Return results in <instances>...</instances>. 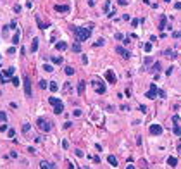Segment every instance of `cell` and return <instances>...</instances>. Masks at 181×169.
Listing matches in <instances>:
<instances>
[{
	"instance_id": "cell-29",
	"label": "cell",
	"mask_w": 181,
	"mask_h": 169,
	"mask_svg": "<svg viewBox=\"0 0 181 169\" xmlns=\"http://www.w3.org/2000/svg\"><path fill=\"white\" fill-rule=\"evenodd\" d=\"M48 88H50L52 91H57V85H55V81H52V83L48 85Z\"/></svg>"
},
{
	"instance_id": "cell-38",
	"label": "cell",
	"mask_w": 181,
	"mask_h": 169,
	"mask_svg": "<svg viewBox=\"0 0 181 169\" xmlns=\"http://www.w3.org/2000/svg\"><path fill=\"white\" fill-rule=\"evenodd\" d=\"M7 26H9V28H10V29H14V28H16V26H17V23H16V21H12V23H10V24H7Z\"/></svg>"
},
{
	"instance_id": "cell-32",
	"label": "cell",
	"mask_w": 181,
	"mask_h": 169,
	"mask_svg": "<svg viewBox=\"0 0 181 169\" xmlns=\"http://www.w3.org/2000/svg\"><path fill=\"white\" fill-rule=\"evenodd\" d=\"M48 81H45V80H42V81H40V88H47L48 85H47Z\"/></svg>"
},
{
	"instance_id": "cell-16",
	"label": "cell",
	"mask_w": 181,
	"mask_h": 169,
	"mask_svg": "<svg viewBox=\"0 0 181 169\" xmlns=\"http://www.w3.org/2000/svg\"><path fill=\"white\" fill-rule=\"evenodd\" d=\"M167 164L172 166V167H176V166H178V159H176V157H169V159H167Z\"/></svg>"
},
{
	"instance_id": "cell-17",
	"label": "cell",
	"mask_w": 181,
	"mask_h": 169,
	"mask_svg": "<svg viewBox=\"0 0 181 169\" xmlns=\"http://www.w3.org/2000/svg\"><path fill=\"white\" fill-rule=\"evenodd\" d=\"M40 167H42V169H52V164H48L47 160H42V162H40Z\"/></svg>"
},
{
	"instance_id": "cell-27",
	"label": "cell",
	"mask_w": 181,
	"mask_h": 169,
	"mask_svg": "<svg viewBox=\"0 0 181 169\" xmlns=\"http://www.w3.org/2000/svg\"><path fill=\"white\" fill-rule=\"evenodd\" d=\"M74 154H76L78 157H83V155H85V152H83V150H79V148H76V150H74Z\"/></svg>"
},
{
	"instance_id": "cell-30",
	"label": "cell",
	"mask_w": 181,
	"mask_h": 169,
	"mask_svg": "<svg viewBox=\"0 0 181 169\" xmlns=\"http://www.w3.org/2000/svg\"><path fill=\"white\" fill-rule=\"evenodd\" d=\"M54 64H62V57H54Z\"/></svg>"
},
{
	"instance_id": "cell-25",
	"label": "cell",
	"mask_w": 181,
	"mask_h": 169,
	"mask_svg": "<svg viewBox=\"0 0 181 169\" xmlns=\"http://www.w3.org/2000/svg\"><path fill=\"white\" fill-rule=\"evenodd\" d=\"M79 50H81V45H79V43H74V45H72V52H79Z\"/></svg>"
},
{
	"instance_id": "cell-2",
	"label": "cell",
	"mask_w": 181,
	"mask_h": 169,
	"mask_svg": "<svg viewBox=\"0 0 181 169\" xmlns=\"http://www.w3.org/2000/svg\"><path fill=\"white\" fill-rule=\"evenodd\" d=\"M48 102H50V105H54V112H55V114H62V110H64V104H62V100L57 98V97H50Z\"/></svg>"
},
{
	"instance_id": "cell-28",
	"label": "cell",
	"mask_w": 181,
	"mask_h": 169,
	"mask_svg": "<svg viewBox=\"0 0 181 169\" xmlns=\"http://www.w3.org/2000/svg\"><path fill=\"white\" fill-rule=\"evenodd\" d=\"M43 71H47V72H52V71H54V67H52V66H48V64H45V66H43Z\"/></svg>"
},
{
	"instance_id": "cell-26",
	"label": "cell",
	"mask_w": 181,
	"mask_h": 169,
	"mask_svg": "<svg viewBox=\"0 0 181 169\" xmlns=\"http://www.w3.org/2000/svg\"><path fill=\"white\" fill-rule=\"evenodd\" d=\"M29 128H31V126H29L28 123H24V124H23V133H28V131H29Z\"/></svg>"
},
{
	"instance_id": "cell-7",
	"label": "cell",
	"mask_w": 181,
	"mask_h": 169,
	"mask_svg": "<svg viewBox=\"0 0 181 169\" xmlns=\"http://www.w3.org/2000/svg\"><path fill=\"white\" fill-rule=\"evenodd\" d=\"M105 80H107L110 85H114V83H116V74H114V71H112V69H107V71H105Z\"/></svg>"
},
{
	"instance_id": "cell-31",
	"label": "cell",
	"mask_w": 181,
	"mask_h": 169,
	"mask_svg": "<svg viewBox=\"0 0 181 169\" xmlns=\"http://www.w3.org/2000/svg\"><path fill=\"white\" fill-rule=\"evenodd\" d=\"M104 43H105V40H104V38H100L98 42H95V45H97V47H102Z\"/></svg>"
},
{
	"instance_id": "cell-39",
	"label": "cell",
	"mask_w": 181,
	"mask_h": 169,
	"mask_svg": "<svg viewBox=\"0 0 181 169\" xmlns=\"http://www.w3.org/2000/svg\"><path fill=\"white\" fill-rule=\"evenodd\" d=\"M150 50H152V43H147L145 45V52H150Z\"/></svg>"
},
{
	"instance_id": "cell-49",
	"label": "cell",
	"mask_w": 181,
	"mask_h": 169,
	"mask_svg": "<svg viewBox=\"0 0 181 169\" xmlns=\"http://www.w3.org/2000/svg\"><path fill=\"white\" fill-rule=\"evenodd\" d=\"M164 2H171V0H164Z\"/></svg>"
},
{
	"instance_id": "cell-14",
	"label": "cell",
	"mask_w": 181,
	"mask_h": 169,
	"mask_svg": "<svg viewBox=\"0 0 181 169\" xmlns=\"http://www.w3.org/2000/svg\"><path fill=\"white\" fill-rule=\"evenodd\" d=\"M38 45H40V40H38V38H35V40H33V43H31V52H36V50H38Z\"/></svg>"
},
{
	"instance_id": "cell-24",
	"label": "cell",
	"mask_w": 181,
	"mask_h": 169,
	"mask_svg": "<svg viewBox=\"0 0 181 169\" xmlns=\"http://www.w3.org/2000/svg\"><path fill=\"white\" fill-rule=\"evenodd\" d=\"M159 69H160V62H155V64H154V67H152L150 71H152V72H155V71H159Z\"/></svg>"
},
{
	"instance_id": "cell-5",
	"label": "cell",
	"mask_w": 181,
	"mask_h": 169,
	"mask_svg": "<svg viewBox=\"0 0 181 169\" xmlns=\"http://www.w3.org/2000/svg\"><path fill=\"white\" fill-rule=\"evenodd\" d=\"M157 95H159V88L155 86V83H152L150 88H148V91H147V98H155Z\"/></svg>"
},
{
	"instance_id": "cell-36",
	"label": "cell",
	"mask_w": 181,
	"mask_h": 169,
	"mask_svg": "<svg viewBox=\"0 0 181 169\" xmlns=\"http://www.w3.org/2000/svg\"><path fill=\"white\" fill-rule=\"evenodd\" d=\"M116 38H117V40H123L124 35H123V33H116Z\"/></svg>"
},
{
	"instance_id": "cell-15",
	"label": "cell",
	"mask_w": 181,
	"mask_h": 169,
	"mask_svg": "<svg viewBox=\"0 0 181 169\" xmlns=\"http://www.w3.org/2000/svg\"><path fill=\"white\" fill-rule=\"evenodd\" d=\"M172 131H174V135L181 136V126H179L178 123H174V128H172Z\"/></svg>"
},
{
	"instance_id": "cell-37",
	"label": "cell",
	"mask_w": 181,
	"mask_h": 169,
	"mask_svg": "<svg viewBox=\"0 0 181 169\" xmlns=\"http://www.w3.org/2000/svg\"><path fill=\"white\" fill-rule=\"evenodd\" d=\"M74 116H76V117L81 116V109H76V110H74Z\"/></svg>"
},
{
	"instance_id": "cell-11",
	"label": "cell",
	"mask_w": 181,
	"mask_h": 169,
	"mask_svg": "<svg viewBox=\"0 0 181 169\" xmlns=\"http://www.w3.org/2000/svg\"><path fill=\"white\" fill-rule=\"evenodd\" d=\"M14 71H16V67H9V69H5V71H4V78L7 80V78L14 76Z\"/></svg>"
},
{
	"instance_id": "cell-47",
	"label": "cell",
	"mask_w": 181,
	"mask_h": 169,
	"mask_svg": "<svg viewBox=\"0 0 181 169\" xmlns=\"http://www.w3.org/2000/svg\"><path fill=\"white\" fill-rule=\"evenodd\" d=\"M126 169H135V167H133V164H129V166H128Z\"/></svg>"
},
{
	"instance_id": "cell-20",
	"label": "cell",
	"mask_w": 181,
	"mask_h": 169,
	"mask_svg": "<svg viewBox=\"0 0 181 169\" xmlns=\"http://www.w3.org/2000/svg\"><path fill=\"white\" fill-rule=\"evenodd\" d=\"M12 43H14V45H17V43H19V31H16V33H14V36H12Z\"/></svg>"
},
{
	"instance_id": "cell-34",
	"label": "cell",
	"mask_w": 181,
	"mask_h": 169,
	"mask_svg": "<svg viewBox=\"0 0 181 169\" xmlns=\"http://www.w3.org/2000/svg\"><path fill=\"white\" fill-rule=\"evenodd\" d=\"M7 135H9V138H12V136H14V135H16V131H14V129H12V128H10V129H9V131H7Z\"/></svg>"
},
{
	"instance_id": "cell-4",
	"label": "cell",
	"mask_w": 181,
	"mask_h": 169,
	"mask_svg": "<svg viewBox=\"0 0 181 169\" xmlns=\"http://www.w3.org/2000/svg\"><path fill=\"white\" fill-rule=\"evenodd\" d=\"M148 131H150V135H154V136H157V135H162V124H150V128H148Z\"/></svg>"
},
{
	"instance_id": "cell-8",
	"label": "cell",
	"mask_w": 181,
	"mask_h": 169,
	"mask_svg": "<svg viewBox=\"0 0 181 169\" xmlns=\"http://www.w3.org/2000/svg\"><path fill=\"white\" fill-rule=\"evenodd\" d=\"M116 52H117L119 55H123L124 59H129V57H131V53H129V50H126L124 47H117V48H116Z\"/></svg>"
},
{
	"instance_id": "cell-41",
	"label": "cell",
	"mask_w": 181,
	"mask_h": 169,
	"mask_svg": "<svg viewBox=\"0 0 181 169\" xmlns=\"http://www.w3.org/2000/svg\"><path fill=\"white\" fill-rule=\"evenodd\" d=\"M159 97L164 98V97H166V91H164V90H159Z\"/></svg>"
},
{
	"instance_id": "cell-6",
	"label": "cell",
	"mask_w": 181,
	"mask_h": 169,
	"mask_svg": "<svg viewBox=\"0 0 181 169\" xmlns=\"http://www.w3.org/2000/svg\"><path fill=\"white\" fill-rule=\"evenodd\" d=\"M93 86H95L97 93H100V95H102V93H105V90H107V88H105V85H104V83H100L98 80H95V81H93Z\"/></svg>"
},
{
	"instance_id": "cell-42",
	"label": "cell",
	"mask_w": 181,
	"mask_h": 169,
	"mask_svg": "<svg viewBox=\"0 0 181 169\" xmlns=\"http://www.w3.org/2000/svg\"><path fill=\"white\" fill-rule=\"evenodd\" d=\"M71 124H72L71 121H66V123H64V129H66V128H71Z\"/></svg>"
},
{
	"instance_id": "cell-35",
	"label": "cell",
	"mask_w": 181,
	"mask_h": 169,
	"mask_svg": "<svg viewBox=\"0 0 181 169\" xmlns=\"http://www.w3.org/2000/svg\"><path fill=\"white\" fill-rule=\"evenodd\" d=\"M7 119V114L5 112H0V121H5Z\"/></svg>"
},
{
	"instance_id": "cell-19",
	"label": "cell",
	"mask_w": 181,
	"mask_h": 169,
	"mask_svg": "<svg viewBox=\"0 0 181 169\" xmlns=\"http://www.w3.org/2000/svg\"><path fill=\"white\" fill-rule=\"evenodd\" d=\"M36 23H38V28H42V29H47V28H48V26H47L42 19H40V17H36Z\"/></svg>"
},
{
	"instance_id": "cell-46",
	"label": "cell",
	"mask_w": 181,
	"mask_h": 169,
	"mask_svg": "<svg viewBox=\"0 0 181 169\" xmlns=\"http://www.w3.org/2000/svg\"><path fill=\"white\" fill-rule=\"evenodd\" d=\"M128 4V0H119V5H126Z\"/></svg>"
},
{
	"instance_id": "cell-45",
	"label": "cell",
	"mask_w": 181,
	"mask_h": 169,
	"mask_svg": "<svg viewBox=\"0 0 181 169\" xmlns=\"http://www.w3.org/2000/svg\"><path fill=\"white\" fill-rule=\"evenodd\" d=\"M67 147H69V143H67V142H66V140H64V142H62V148H64V150H66V148H67Z\"/></svg>"
},
{
	"instance_id": "cell-12",
	"label": "cell",
	"mask_w": 181,
	"mask_h": 169,
	"mask_svg": "<svg viewBox=\"0 0 181 169\" xmlns=\"http://www.w3.org/2000/svg\"><path fill=\"white\" fill-rule=\"evenodd\" d=\"M55 48H57V50H66V48H67V43H66V42H57V43H55Z\"/></svg>"
},
{
	"instance_id": "cell-44",
	"label": "cell",
	"mask_w": 181,
	"mask_h": 169,
	"mask_svg": "<svg viewBox=\"0 0 181 169\" xmlns=\"http://www.w3.org/2000/svg\"><path fill=\"white\" fill-rule=\"evenodd\" d=\"M131 24H133V28L138 26V19H131Z\"/></svg>"
},
{
	"instance_id": "cell-18",
	"label": "cell",
	"mask_w": 181,
	"mask_h": 169,
	"mask_svg": "<svg viewBox=\"0 0 181 169\" xmlns=\"http://www.w3.org/2000/svg\"><path fill=\"white\" fill-rule=\"evenodd\" d=\"M83 91H85V81H79V83H78V93L81 95Z\"/></svg>"
},
{
	"instance_id": "cell-1",
	"label": "cell",
	"mask_w": 181,
	"mask_h": 169,
	"mask_svg": "<svg viewBox=\"0 0 181 169\" xmlns=\"http://www.w3.org/2000/svg\"><path fill=\"white\" fill-rule=\"evenodd\" d=\"M91 29L93 26H86V28H76L74 35H76V40L78 42H86L90 38V35H91Z\"/></svg>"
},
{
	"instance_id": "cell-50",
	"label": "cell",
	"mask_w": 181,
	"mask_h": 169,
	"mask_svg": "<svg viewBox=\"0 0 181 169\" xmlns=\"http://www.w3.org/2000/svg\"><path fill=\"white\" fill-rule=\"evenodd\" d=\"M0 61H2V59H0Z\"/></svg>"
},
{
	"instance_id": "cell-43",
	"label": "cell",
	"mask_w": 181,
	"mask_h": 169,
	"mask_svg": "<svg viewBox=\"0 0 181 169\" xmlns=\"http://www.w3.org/2000/svg\"><path fill=\"white\" fill-rule=\"evenodd\" d=\"M28 152H29V154H36V150H35L33 147H28Z\"/></svg>"
},
{
	"instance_id": "cell-21",
	"label": "cell",
	"mask_w": 181,
	"mask_h": 169,
	"mask_svg": "<svg viewBox=\"0 0 181 169\" xmlns=\"http://www.w3.org/2000/svg\"><path fill=\"white\" fill-rule=\"evenodd\" d=\"M164 55H167L169 59H174V57H176V53H174L172 50H166V52H164Z\"/></svg>"
},
{
	"instance_id": "cell-10",
	"label": "cell",
	"mask_w": 181,
	"mask_h": 169,
	"mask_svg": "<svg viewBox=\"0 0 181 169\" xmlns=\"http://www.w3.org/2000/svg\"><path fill=\"white\" fill-rule=\"evenodd\" d=\"M54 10H55V12H69L71 7H69V5H55Z\"/></svg>"
},
{
	"instance_id": "cell-23",
	"label": "cell",
	"mask_w": 181,
	"mask_h": 169,
	"mask_svg": "<svg viewBox=\"0 0 181 169\" xmlns=\"http://www.w3.org/2000/svg\"><path fill=\"white\" fill-rule=\"evenodd\" d=\"M64 72H66V74H69V76H71V74H74V69H72L71 66H67V67L64 69Z\"/></svg>"
},
{
	"instance_id": "cell-48",
	"label": "cell",
	"mask_w": 181,
	"mask_h": 169,
	"mask_svg": "<svg viewBox=\"0 0 181 169\" xmlns=\"http://www.w3.org/2000/svg\"><path fill=\"white\" fill-rule=\"evenodd\" d=\"M90 4H91V5H93V4H95V0H90Z\"/></svg>"
},
{
	"instance_id": "cell-13",
	"label": "cell",
	"mask_w": 181,
	"mask_h": 169,
	"mask_svg": "<svg viewBox=\"0 0 181 169\" xmlns=\"http://www.w3.org/2000/svg\"><path fill=\"white\" fill-rule=\"evenodd\" d=\"M107 160H109V164H110L112 167H116V166H117V159H116L114 155H107Z\"/></svg>"
},
{
	"instance_id": "cell-22",
	"label": "cell",
	"mask_w": 181,
	"mask_h": 169,
	"mask_svg": "<svg viewBox=\"0 0 181 169\" xmlns=\"http://www.w3.org/2000/svg\"><path fill=\"white\" fill-rule=\"evenodd\" d=\"M159 28H160V29L166 28V16H162V19H160V23H159Z\"/></svg>"
},
{
	"instance_id": "cell-9",
	"label": "cell",
	"mask_w": 181,
	"mask_h": 169,
	"mask_svg": "<svg viewBox=\"0 0 181 169\" xmlns=\"http://www.w3.org/2000/svg\"><path fill=\"white\" fill-rule=\"evenodd\" d=\"M24 93H26V97H31V83H29L28 76H24Z\"/></svg>"
},
{
	"instance_id": "cell-33",
	"label": "cell",
	"mask_w": 181,
	"mask_h": 169,
	"mask_svg": "<svg viewBox=\"0 0 181 169\" xmlns=\"http://www.w3.org/2000/svg\"><path fill=\"white\" fill-rule=\"evenodd\" d=\"M12 85H14V86H19V85H21V83H19V78H12Z\"/></svg>"
},
{
	"instance_id": "cell-40",
	"label": "cell",
	"mask_w": 181,
	"mask_h": 169,
	"mask_svg": "<svg viewBox=\"0 0 181 169\" xmlns=\"http://www.w3.org/2000/svg\"><path fill=\"white\" fill-rule=\"evenodd\" d=\"M81 61H83V64H88V57H86V55H81Z\"/></svg>"
},
{
	"instance_id": "cell-3",
	"label": "cell",
	"mask_w": 181,
	"mask_h": 169,
	"mask_svg": "<svg viewBox=\"0 0 181 169\" xmlns=\"http://www.w3.org/2000/svg\"><path fill=\"white\" fill-rule=\"evenodd\" d=\"M36 126H38V129L45 131V133L52 131V124H50V123H48L45 117H38V119H36Z\"/></svg>"
}]
</instances>
